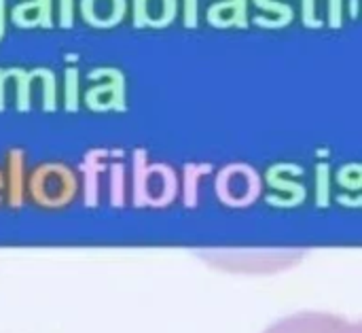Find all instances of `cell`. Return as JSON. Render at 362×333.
<instances>
[{"label":"cell","mask_w":362,"mask_h":333,"mask_svg":"<svg viewBox=\"0 0 362 333\" xmlns=\"http://www.w3.org/2000/svg\"><path fill=\"white\" fill-rule=\"evenodd\" d=\"M28 193L42 208H62L78 193L76 172L62 162H45L36 166L28 179Z\"/></svg>","instance_id":"cell-2"},{"label":"cell","mask_w":362,"mask_h":333,"mask_svg":"<svg viewBox=\"0 0 362 333\" xmlns=\"http://www.w3.org/2000/svg\"><path fill=\"white\" fill-rule=\"evenodd\" d=\"M57 23H59V28H72L74 0H57Z\"/></svg>","instance_id":"cell-14"},{"label":"cell","mask_w":362,"mask_h":333,"mask_svg":"<svg viewBox=\"0 0 362 333\" xmlns=\"http://www.w3.org/2000/svg\"><path fill=\"white\" fill-rule=\"evenodd\" d=\"M263 333H362V327L331 312H297L269 325Z\"/></svg>","instance_id":"cell-4"},{"label":"cell","mask_w":362,"mask_h":333,"mask_svg":"<svg viewBox=\"0 0 362 333\" xmlns=\"http://www.w3.org/2000/svg\"><path fill=\"white\" fill-rule=\"evenodd\" d=\"M6 198V181H4V172L0 170V202Z\"/></svg>","instance_id":"cell-19"},{"label":"cell","mask_w":362,"mask_h":333,"mask_svg":"<svg viewBox=\"0 0 362 333\" xmlns=\"http://www.w3.org/2000/svg\"><path fill=\"white\" fill-rule=\"evenodd\" d=\"M303 21L310 28L322 26V19L318 17V11H316V0H303Z\"/></svg>","instance_id":"cell-16"},{"label":"cell","mask_w":362,"mask_h":333,"mask_svg":"<svg viewBox=\"0 0 362 333\" xmlns=\"http://www.w3.org/2000/svg\"><path fill=\"white\" fill-rule=\"evenodd\" d=\"M127 0H81V15L93 28H115L123 21Z\"/></svg>","instance_id":"cell-8"},{"label":"cell","mask_w":362,"mask_h":333,"mask_svg":"<svg viewBox=\"0 0 362 333\" xmlns=\"http://www.w3.org/2000/svg\"><path fill=\"white\" fill-rule=\"evenodd\" d=\"M6 30V0H0V38Z\"/></svg>","instance_id":"cell-18"},{"label":"cell","mask_w":362,"mask_h":333,"mask_svg":"<svg viewBox=\"0 0 362 333\" xmlns=\"http://www.w3.org/2000/svg\"><path fill=\"white\" fill-rule=\"evenodd\" d=\"M178 0H134L132 19L136 28H165L176 19Z\"/></svg>","instance_id":"cell-6"},{"label":"cell","mask_w":362,"mask_h":333,"mask_svg":"<svg viewBox=\"0 0 362 333\" xmlns=\"http://www.w3.org/2000/svg\"><path fill=\"white\" fill-rule=\"evenodd\" d=\"M252 2H255L261 11H267V13L274 15V19L269 21L267 28H284V26H288V23L293 21V17H295L293 6H288V4H284V2H278V0H252Z\"/></svg>","instance_id":"cell-12"},{"label":"cell","mask_w":362,"mask_h":333,"mask_svg":"<svg viewBox=\"0 0 362 333\" xmlns=\"http://www.w3.org/2000/svg\"><path fill=\"white\" fill-rule=\"evenodd\" d=\"M344 21V0H329V23L331 28H339Z\"/></svg>","instance_id":"cell-17"},{"label":"cell","mask_w":362,"mask_h":333,"mask_svg":"<svg viewBox=\"0 0 362 333\" xmlns=\"http://www.w3.org/2000/svg\"><path fill=\"white\" fill-rule=\"evenodd\" d=\"M301 251L295 249H269V251H238V249H223V251H202V257L221 270L235 272V274H274L295 266L301 259Z\"/></svg>","instance_id":"cell-1"},{"label":"cell","mask_w":362,"mask_h":333,"mask_svg":"<svg viewBox=\"0 0 362 333\" xmlns=\"http://www.w3.org/2000/svg\"><path fill=\"white\" fill-rule=\"evenodd\" d=\"M218 191L223 198L229 196V200L233 196H242V200H250L257 196L259 191V176L250 166L244 164H233L229 168H225L218 176Z\"/></svg>","instance_id":"cell-7"},{"label":"cell","mask_w":362,"mask_h":333,"mask_svg":"<svg viewBox=\"0 0 362 333\" xmlns=\"http://www.w3.org/2000/svg\"><path fill=\"white\" fill-rule=\"evenodd\" d=\"M76 102H78V70L70 66L66 70V106L76 108Z\"/></svg>","instance_id":"cell-13"},{"label":"cell","mask_w":362,"mask_h":333,"mask_svg":"<svg viewBox=\"0 0 362 333\" xmlns=\"http://www.w3.org/2000/svg\"><path fill=\"white\" fill-rule=\"evenodd\" d=\"M23 172V151L13 149L8 151L6 157V168H4V181H6V200L17 204L19 198L23 196L25 179L21 176Z\"/></svg>","instance_id":"cell-11"},{"label":"cell","mask_w":362,"mask_h":333,"mask_svg":"<svg viewBox=\"0 0 362 333\" xmlns=\"http://www.w3.org/2000/svg\"><path fill=\"white\" fill-rule=\"evenodd\" d=\"M95 85L85 91V102L93 111L125 108V74L112 66L93 68L87 77Z\"/></svg>","instance_id":"cell-5"},{"label":"cell","mask_w":362,"mask_h":333,"mask_svg":"<svg viewBox=\"0 0 362 333\" xmlns=\"http://www.w3.org/2000/svg\"><path fill=\"white\" fill-rule=\"evenodd\" d=\"M182 21L187 28H197V23H199V0H182Z\"/></svg>","instance_id":"cell-15"},{"label":"cell","mask_w":362,"mask_h":333,"mask_svg":"<svg viewBox=\"0 0 362 333\" xmlns=\"http://www.w3.org/2000/svg\"><path fill=\"white\" fill-rule=\"evenodd\" d=\"M208 21L214 28H246L248 26V0H221L208 9Z\"/></svg>","instance_id":"cell-10"},{"label":"cell","mask_w":362,"mask_h":333,"mask_svg":"<svg viewBox=\"0 0 362 333\" xmlns=\"http://www.w3.org/2000/svg\"><path fill=\"white\" fill-rule=\"evenodd\" d=\"M11 19L19 28H51L53 26V0H23L11 9Z\"/></svg>","instance_id":"cell-9"},{"label":"cell","mask_w":362,"mask_h":333,"mask_svg":"<svg viewBox=\"0 0 362 333\" xmlns=\"http://www.w3.org/2000/svg\"><path fill=\"white\" fill-rule=\"evenodd\" d=\"M350 15H356V0H350Z\"/></svg>","instance_id":"cell-20"},{"label":"cell","mask_w":362,"mask_h":333,"mask_svg":"<svg viewBox=\"0 0 362 333\" xmlns=\"http://www.w3.org/2000/svg\"><path fill=\"white\" fill-rule=\"evenodd\" d=\"M123 151L112 149H95L89 151L83 159L81 174H83V191L91 200L100 193L106 185L110 191L125 179V159Z\"/></svg>","instance_id":"cell-3"}]
</instances>
